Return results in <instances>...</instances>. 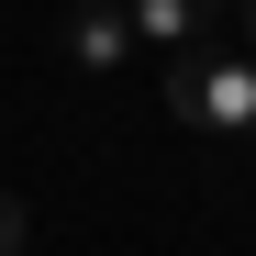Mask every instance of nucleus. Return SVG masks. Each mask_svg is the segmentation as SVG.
<instances>
[{
    "label": "nucleus",
    "mask_w": 256,
    "mask_h": 256,
    "mask_svg": "<svg viewBox=\"0 0 256 256\" xmlns=\"http://www.w3.org/2000/svg\"><path fill=\"white\" fill-rule=\"evenodd\" d=\"M234 45H245V56H256V0H234Z\"/></svg>",
    "instance_id": "obj_5"
},
{
    "label": "nucleus",
    "mask_w": 256,
    "mask_h": 256,
    "mask_svg": "<svg viewBox=\"0 0 256 256\" xmlns=\"http://www.w3.org/2000/svg\"><path fill=\"white\" fill-rule=\"evenodd\" d=\"M167 112L190 122V134H223V145H256V56L245 45H190V56H167Z\"/></svg>",
    "instance_id": "obj_1"
},
{
    "label": "nucleus",
    "mask_w": 256,
    "mask_h": 256,
    "mask_svg": "<svg viewBox=\"0 0 256 256\" xmlns=\"http://www.w3.org/2000/svg\"><path fill=\"white\" fill-rule=\"evenodd\" d=\"M145 45H134V22H122V0H78L67 12V67L78 78H122Z\"/></svg>",
    "instance_id": "obj_3"
},
{
    "label": "nucleus",
    "mask_w": 256,
    "mask_h": 256,
    "mask_svg": "<svg viewBox=\"0 0 256 256\" xmlns=\"http://www.w3.org/2000/svg\"><path fill=\"white\" fill-rule=\"evenodd\" d=\"M122 22H134L145 56H190V45H212L234 22V0H122Z\"/></svg>",
    "instance_id": "obj_2"
},
{
    "label": "nucleus",
    "mask_w": 256,
    "mask_h": 256,
    "mask_svg": "<svg viewBox=\"0 0 256 256\" xmlns=\"http://www.w3.org/2000/svg\"><path fill=\"white\" fill-rule=\"evenodd\" d=\"M0 256H34V212H22L12 190H0Z\"/></svg>",
    "instance_id": "obj_4"
}]
</instances>
